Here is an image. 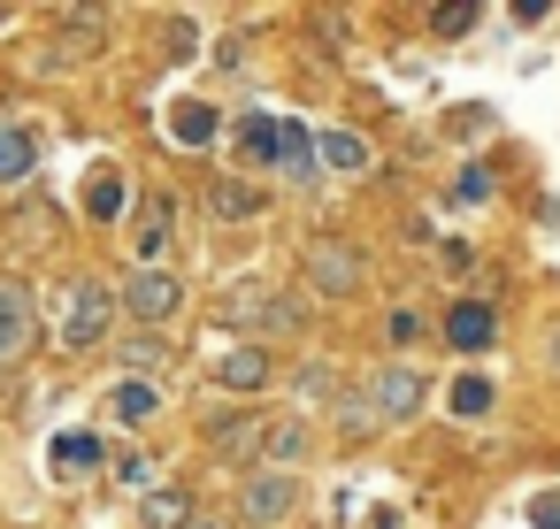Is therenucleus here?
<instances>
[{"label": "nucleus", "mask_w": 560, "mask_h": 529, "mask_svg": "<svg viewBox=\"0 0 560 529\" xmlns=\"http://www.w3.org/2000/svg\"><path fill=\"white\" fill-rule=\"evenodd\" d=\"M223 322L254 330L246 345H269V338H300V330H307V299H292V292H269V284H246V292H231V299H223Z\"/></svg>", "instance_id": "obj_1"}, {"label": "nucleus", "mask_w": 560, "mask_h": 529, "mask_svg": "<svg viewBox=\"0 0 560 529\" xmlns=\"http://www.w3.org/2000/svg\"><path fill=\"white\" fill-rule=\"evenodd\" d=\"M307 284L330 292V299H346V292L369 284V254L346 246V238H307Z\"/></svg>", "instance_id": "obj_2"}, {"label": "nucleus", "mask_w": 560, "mask_h": 529, "mask_svg": "<svg viewBox=\"0 0 560 529\" xmlns=\"http://www.w3.org/2000/svg\"><path fill=\"white\" fill-rule=\"evenodd\" d=\"M108 322H116V299H108V284L78 277V292H70V315H62V345H70V353H93V345L108 338Z\"/></svg>", "instance_id": "obj_3"}, {"label": "nucleus", "mask_w": 560, "mask_h": 529, "mask_svg": "<svg viewBox=\"0 0 560 529\" xmlns=\"http://www.w3.org/2000/svg\"><path fill=\"white\" fill-rule=\"evenodd\" d=\"M39 338V307H32V284L24 277H0V368L24 361Z\"/></svg>", "instance_id": "obj_4"}, {"label": "nucleus", "mask_w": 560, "mask_h": 529, "mask_svg": "<svg viewBox=\"0 0 560 529\" xmlns=\"http://www.w3.org/2000/svg\"><path fill=\"white\" fill-rule=\"evenodd\" d=\"M292 506H300V483H292V475H277V468L238 483V521H246V529H277Z\"/></svg>", "instance_id": "obj_5"}, {"label": "nucleus", "mask_w": 560, "mask_h": 529, "mask_svg": "<svg viewBox=\"0 0 560 529\" xmlns=\"http://www.w3.org/2000/svg\"><path fill=\"white\" fill-rule=\"evenodd\" d=\"M177 299H185V292H177V277H162V269H139V277L124 284V307H131L139 330H154L162 315H177Z\"/></svg>", "instance_id": "obj_6"}, {"label": "nucleus", "mask_w": 560, "mask_h": 529, "mask_svg": "<svg viewBox=\"0 0 560 529\" xmlns=\"http://www.w3.org/2000/svg\"><path fill=\"white\" fill-rule=\"evenodd\" d=\"M422 391H430V384H422L415 368H384V376L369 384V414H376V422H407V414L422 407Z\"/></svg>", "instance_id": "obj_7"}, {"label": "nucleus", "mask_w": 560, "mask_h": 529, "mask_svg": "<svg viewBox=\"0 0 560 529\" xmlns=\"http://www.w3.org/2000/svg\"><path fill=\"white\" fill-rule=\"evenodd\" d=\"M499 338V322H491V307L483 299H460V307H445V345H460V353H483Z\"/></svg>", "instance_id": "obj_8"}, {"label": "nucleus", "mask_w": 560, "mask_h": 529, "mask_svg": "<svg viewBox=\"0 0 560 529\" xmlns=\"http://www.w3.org/2000/svg\"><path fill=\"white\" fill-rule=\"evenodd\" d=\"M277 376V361H269V345H231L223 361H215V384H231V391H261Z\"/></svg>", "instance_id": "obj_9"}, {"label": "nucleus", "mask_w": 560, "mask_h": 529, "mask_svg": "<svg viewBox=\"0 0 560 529\" xmlns=\"http://www.w3.org/2000/svg\"><path fill=\"white\" fill-rule=\"evenodd\" d=\"M215 131H223L215 101H170V139L177 146H215Z\"/></svg>", "instance_id": "obj_10"}, {"label": "nucleus", "mask_w": 560, "mask_h": 529, "mask_svg": "<svg viewBox=\"0 0 560 529\" xmlns=\"http://www.w3.org/2000/svg\"><path fill=\"white\" fill-rule=\"evenodd\" d=\"M47 460H55L62 483H78L85 468H101V437H93V430H62V437L47 445Z\"/></svg>", "instance_id": "obj_11"}, {"label": "nucleus", "mask_w": 560, "mask_h": 529, "mask_svg": "<svg viewBox=\"0 0 560 529\" xmlns=\"http://www.w3.org/2000/svg\"><path fill=\"white\" fill-rule=\"evenodd\" d=\"M32 169H39V146H32V131L0 124V185H32Z\"/></svg>", "instance_id": "obj_12"}, {"label": "nucleus", "mask_w": 560, "mask_h": 529, "mask_svg": "<svg viewBox=\"0 0 560 529\" xmlns=\"http://www.w3.org/2000/svg\"><path fill=\"white\" fill-rule=\"evenodd\" d=\"M307 452H315L307 422H277V430H261V460H277V475H284V468H300Z\"/></svg>", "instance_id": "obj_13"}, {"label": "nucleus", "mask_w": 560, "mask_h": 529, "mask_svg": "<svg viewBox=\"0 0 560 529\" xmlns=\"http://www.w3.org/2000/svg\"><path fill=\"white\" fill-rule=\"evenodd\" d=\"M108 407H116V422H131V430H139V422H154V414H162V391H154V384H139V376H124V384L108 391Z\"/></svg>", "instance_id": "obj_14"}, {"label": "nucleus", "mask_w": 560, "mask_h": 529, "mask_svg": "<svg viewBox=\"0 0 560 529\" xmlns=\"http://www.w3.org/2000/svg\"><path fill=\"white\" fill-rule=\"evenodd\" d=\"M315 162H330L338 177H361V169H369V146H361L353 131H323V139H315Z\"/></svg>", "instance_id": "obj_15"}, {"label": "nucleus", "mask_w": 560, "mask_h": 529, "mask_svg": "<svg viewBox=\"0 0 560 529\" xmlns=\"http://www.w3.org/2000/svg\"><path fill=\"white\" fill-rule=\"evenodd\" d=\"M170 353H177V345H170L162 330H131V345H124V361H131V376H139V384H147L154 368H170Z\"/></svg>", "instance_id": "obj_16"}, {"label": "nucleus", "mask_w": 560, "mask_h": 529, "mask_svg": "<svg viewBox=\"0 0 560 529\" xmlns=\"http://www.w3.org/2000/svg\"><path fill=\"white\" fill-rule=\"evenodd\" d=\"M238 162H254V169L277 162V124H269V116H246V124H238Z\"/></svg>", "instance_id": "obj_17"}, {"label": "nucleus", "mask_w": 560, "mask_h": 529, "mask_svg": "<svg viewBox=\"0 0 560 529\" xmlns=\"http://www.w3.org/2000/svg\"><path fill=\"white\" fill-rule=\"evenodd\" d=\"M139 514H147V529H185V521H192V498H185V491H147Z\"/></svg>", "instance_id": "obj_18"}, {"label": "nucleus", "mask_w": 560, "mask_h": 529, "mask_svg": "<svg viewBox=\"0 0 560 529\" xmlns=\"http://www.w3.org/2000/svg\"><path fill=\"white\" fill-rule=\"evenodd\" d=\"M491 399H499V391H491V376H460V384H453V414H460V422H483V414H491Z\"/></svg>", "instance_id": "obj_19"}, {"label": "nucleus", "mask_w": 560, "mask_h": 529, "mask_svg": "<svg viewBox=\"0 0 560 529\" xmlns=\"http://www.w3.org/2000/svg\"><path fill=\"white\" fill-rule=\"evenodd\" d=\"M300 399H307V407H315V399L330 407V399H338V368H330V361H307V368H300Z\"/></svg>", "instance_id": "obj_20"}, {"label": "nucleus", "mask_w": 560, "mask_h": 529, "mask_svg": "<svg viewBox=\"0 0 560 529\" xmlns=\"http://www.w3.org/2000/svg\"><path fill=\"white\" fill-rule=\"evenodd\" d=\"M215 215H261V192H246V185H215Z\"/></svg>", "instance_id": "obj_21"}, {"label": "nucleus", "mask_w": 560, "mask_h": 529, "mask_svg": "<svg viewBox=\"0 0 560 529\" xmlns=\"http://www.w3.org/2000/svg\"><path fill=\"white\" fill-rule=\"evenodd\" d=\"M116 483L147 491V483H154V460H147V452H116Z\"/></svg>", "instance_id": "obj_22"}, {"label": "nucleus", "mask_w": 560, "mask_h": 529, "mask_svg": "<svg viewBox=\"0 0 560 529\" xmlns=\"http://www.w3.org/2000/svg\"><path fill=\"white\" fill-rule=\"evenodd\" d=\"M430 32H438V39H460V32H476V9H438Z\"/></svg>", "instance_id": "obj_23"}, {"label": "nucleus", "mask_w": 560, "mask_h": 529, "mask_svg": "<svg viewBox=\"0 0 560 529\" xmlns=\"http://www.w3.org/2000/svg\"><path fill=\"white\" fill-rule=\"evenodd\" d=\"M85 208H93V215H101V223H108V215H124V185H116V177H101V185H93V200H85Z\"/></svg>", "instance_id": "obj_24"}, {"label": "nucleus", "mask_w": 560, "mask_h": 529, "mask_svg": "<svg viewBox=\"0 0 560 529\" xmlns=\"http://www.w3.org/2000/svg\"><path fill=\"white\" fill-rule=\"evenodd\" d=\"M529 521H537V529H560V491H537V498H529Z\"/></svg>", "instance_id": "obj_25"}, {"label": "nucleus", "mask_w": 560, "mask_h": 529, "mask_svg": "<svg viewBox=\"0 0 560 529\" xmlns=\"http://www.w3.org/2000/svg\"><path fill=\"white\" fill-rule=\"evenodd\" d=\"M376 430V414H369V399H346V437H369Z\"/></svg>", "instance_id": "obj_26"}, {"label": "nucleus", "mask_w": 560, "mask_h": 529, "mask_svg": "<svg viewBox=\"0 0 560 529\" xmlns=\"http://www.w3.org/2000/svg\"><path fill=\"white\" fill-rule=\"evenodd\" d=\"M185 529H231V521H215V514H200V506H192V521H185Z\"/></svg>", "instance_id": "obj_27"}, {"label": "nucleus", "mask_w": 560, "mask_h": 529, "mask_svg": "<svg viewBox=\"0 0 560 529\" xmlns=\"http://www.w3.org/2000/svg\"><path fill=\"white\" fill-rule=\"evenodd\" d=\"M545 361H552V368H560V330H552V338H545Z\"/></svg>", "instance_id": "obj_28"}]
</instances>
